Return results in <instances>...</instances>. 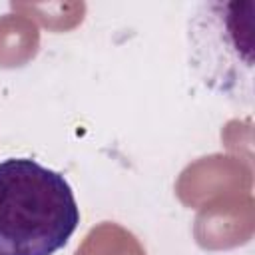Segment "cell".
I'll return each instance as SVG.
<instances>
[{"instance_id": "6da1fadb", "label": "cell", "mask_w": 255, "mask_h": 255, "mask_svg": "<svg viewBox=\"0 0 255 255\" xmlns=\"http://www.w3.org/2000/svg\"><path fill=\"white\" fill-rule=\"evenodd\" d=\"M80 225L68 179L30 157L0 161V255H54Z\"/></svg>"}, {"instance_id": "7a4b0ae2", "label": "cell", "mask_w": 255, "mask_h": 255, "mask_svg": "<svg viewBox=\"0 0 255 255\" xmlns=\"http://www.w3.org/2000/svg\"><path fill=\"white\" fill-rule=\"evenodd\" d=\"M189 66L213 92L253 106L255 2H203L187 24Z\"/></svg>"}]
</instances>
